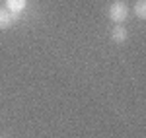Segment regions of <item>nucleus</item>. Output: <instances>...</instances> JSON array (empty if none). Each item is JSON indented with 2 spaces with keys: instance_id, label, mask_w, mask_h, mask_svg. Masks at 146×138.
I'll use <instances>...</instances> for the list:
<instances>
[{
  "instance_id": "obj_1",
  "label": "nucleus",
  "mask_w": 146,
  "mask_h": 138,
  "mask_svg": "<svg viewBox=\"0 0 146 138\" xmlns=\"http://www.w3.org/2000/svg\"><path fill=\"white\" fill-rule=\"evenodd\" d=\"M129 18V6L125 2H113L109 6V20L113 23H123Z\"/></svg>"
},
{
  "instance_id": "obj_2",
  "label": "nucleus",
  "mask_w": 146,
  "mask_h": 138,
  "mask_svg": "<svg viewBox=\"0 0 146 138\" xmlns=\"http://www.w3.org/2000/svg\"><path fill=\"white\" fill-rule=\"evenodd\" d=\"M25 8H27V0H6V10L10 12L16 20L22 18Z\"/></svg>"
},
{
  "instance_id": "obj_3",
  "label": "nucleus",
  "mask_w": 146,
  "mask_h": 138,
  "mask_svg": "<svg viewBox=\"0 0 146 138\" xmlns=\"http://www.w3.org/2000/svg\"><path fill=\"white\" fill-rule=\"evenodd\" d=\"M127 37H129L127 27L121 25V23H115V27H113V31H111V39L115 41V43H125V41H127Z\"/></svg>"
},
{
  "instance_id": "obj_4",
  "label": "nucleus",
  "mask_w": 146,
  "mask_h": 138,
  "mask_svg": "<svg viewBox=\"0 0 146 138\" xmlns=\"http://www.w3.org/2000/svg\"><path fill=\"white\" fill-rule=\"evenodd\" d=\"M16 22H18V20H16L6 8H0V29H8V27H12Z\"/></svg>"
},
{
  "instance_id": "obj_5",
  "label": "nucleus",
  "mask_w": 146,
  "mask_h": 138,
  "mask_svg": "<svg viewBox=\"0 0 146 138\" xmlns=\"http://www.w3.org/2000/svg\"><path fill=\"white\" fill-rule=\"evenodd\" d=\"M135 16L138 20H146V0H138L135 4Z\"/></svg>"
}]
</instances>
